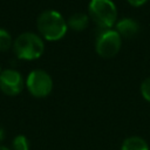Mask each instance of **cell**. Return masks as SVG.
Wrapping results in <instances>:
<instances>
[{
  "label": "cell",
  "instance_id": "cell-9",
  "mask_svg": "<svg viewBox=\"0 0 150 150\" xmlns=\"http://www.w3.org/2000/svg\"><path fill=\"white\" fill-rule=\"evenodd\" d=\"M121 150H150V148L141 136H129L122 142Z\"/></svg>",
  "mask_w": 150,
  "mask_h": 150
},
{
  "label": "cell",
  "instance_id": "cell-8",
  "mask_svg": "<svg viewBox=\"0 0 150 150\" xmlns=\"http://www.w3.org/2000/svg\"><path fill=\"white\" fill-rule=\"evenodd\" d=\"M88 23H89V16L81 12L71 14L67 21V26L76 32H81L86 29L88 27Z\"/></svg>",
  "mask_w": 150,
  "mask_h": 150
},
{
  "label": "cell",
  "instance_id": "cell-14",
  "mask_svg": "<svg viewBox=\"0 0 150 150\" xmlns=\"http://www.w3.org/2000/svg\"><path fill=\"white\" fill-rule=\"evenodd\" d=\"M5 137H6V131H5V129L0 125V142H2V141L5 139Z\"/></svg>",
  "mask_w": 150,
  "mask_h": 150
},
{
  "label": "cell",
  "instance_id": "cell-16",
  "mask_svg": "<svg viewBox=\"0 0 150 150\" xmlns=\"http://www.w3.org/2000/svg\"><path fill=\"white\" fill-rule=\"evenodd\" d=\"M1 71H2V70H1V66H0V73H1Z\"/></svg>",
  "mask_w": 150,
  "mask_h": 150
},
{
  "label": "cell",
  "instance_id": "cell-13",
  "mask_svg": "<svg viewBox=\"0 0 150 150\" xmlns=\"http://www.w3.org/2000/svg\"><path fill=\"white\" fill-rule=\"evenodd\" d=\"M146 1H148V0H128V2H129L131 6H134V7H139V6L144 5Z\"/></svg>",
  "mask_w": 150,
  "mask_h": 150
},
{
  "label": "cell",
  "instance_id": "cell-1",
  "mask_svg": "<svg viewBox=\"0 0 150 150\" xmlns=\"http://www.w3.org/2000/svg\"><path fill=\"white\" fill-rule=\"evenodd\" d=\"M36 27L41 36L48 41H57L62 39L68 28L63 16L53 9H47L38 16Z\"/></svg>",
  "mask_w": 150,
  "mask_h": 150
},
{
  "label": "cell",
  "instance_id": "cell-7",
  "mask_svg": "<svg viewBox=\"0 0 150 150\" xmlns=\"http://www.w3.org/2000/svg\"><path fill=\"white\" fill-rule=\"evenodd\" d=\"M138 30H139L138 23L134 19H130V18H124L116 23V32L121 36L127 38V39L134 38L138 33Z\"/></svg>",
  "mask_w": 150,
  "mask_h": 150
},
{
  "label": "cell",
  "instance_id": "cell-12",
  "mask_svg": "<svg viewBox=\"0 0 150 150\" xmlns=\"http://www.w3.org/2000/svg\"><path fill=\"white\" fill-rule=\"evenodd\" d=\"M141 94L144 97V100L150 102V77H146L142 82V84H141Z\"/></svg>",
  "mask_w": 150,
  "mask_h": 150
},
{
  "label": "cell",
  "instance_id": "cell-2",
  "mask_svg": "<svg viewBox=\"0 0 150 150\" xmlns=\"http://www.w3.org/2000/svg\"><path fill=\"white\" fill-rule=\"evenodd\" d=\"M13 50L19 59L32 61L39 59L43 54L45 43L40 35L32 32H25L14 40Z\"/></svg>",
  "mask_w": 150,
  "mask_h": 150
},
{
  "label": "cell",
  "instance_id": "cell-4",
  "mask_svg": "<svg viewBox=\"0 0 150 150\" xmlns=\"http://www.w3.org/2000/svg\"><path fill=\"white\" fill-rule=\"evenodd\" d=\"M26 87L34 97L42 98L52 93L53 80L47 71L42 69H34L26 79Z\"/></svg>",
  "mask_w": 150,
  "mask_h": 150
},
{
  "label": "cell",
  "instance_id": "cell-6",
  "mask_svg": "<svg viewBox=\"0 0 150 150\" xmlns=\"http://www.w3.org/2000/svg\"><path fill=\"white\" fill-rule=\"evenodd\" d=\"M23 89V79L15 69H5L0 73V90L8 96H16Z\"/></svg>",
  "mask_w": 150,
  "mask_h": 150
},
{
  "label": "cell",
  "instance_id": "cell-5",
  "mask_svg": "<svg viewBox=\"0 0 150 150\" xmlns=\"http://www.w3.org/2000/svg\"><path fill=\"white\" fill-rule=\"evenodd\" d=\"M122 45V38L121 35L112 29H107L103 32L96 40V52L101 57L104 59H110L115 56Z\"/></svg>",
  "mask_w": 150,
  "mask_h": 150
},
{
  "label": "cell",
  "instance_id": "cell-10",
  "mask_svg": "<svg viewBox=\"0 0 150 150\" xmlns=\"http://www.w3.org/2000/svg\"><path fill=\"white\" fill-rule=\"evenodd\" d=\"M12 150H29V141L25 135H18L12 141Z\"/></svg>",
  "mask_w": 150,
  "mask_h": 150
},
{
  "label": "cell",
  "instance_id": "cell-15",
  "mask_svg": "<svg viewBox=\"0 0 150 150\" xmlns=\"http://www.w3.org/2000/svg\"><path fill=\"white\" fill-rule=\"evenodd\" d=\"M0 150H12V149H11V148H8V146H6V145L0 144Z\"/></svg>",
  "mask_w": 150,
  "mask_h": 150
},
{
  "label": "cell",
  "instance_id": "cell-3",
  "mask_svg": "<svg viewBox=\"0 0 150 150\" xmlns=\"http://www.w3.org/2000/svg\"><path fill=\"white\" fill-rule=\"evenodd\" d=\"M89 16L101 28H110L117 19V9L111 0H90Z\"/></svg>",
  "mask_w": 150,
  "mask_h": 150
},
{
  "label": "cell",
  "instance_id": "cell-11",
  "mask_svg": "<svg viewBox=\"0 0 150 150\" xmlns=\"http://www.w3.org/2000/svg\"><path fill=\"white\" fill-rule=\"evenodd\" d=\"M12 45H13V40L11 34L6 29L0 28V52L8 50L12 47Z\"/></svg>",
  "mask_w": 150,
  "mask_h": 150
}]
</instances>
